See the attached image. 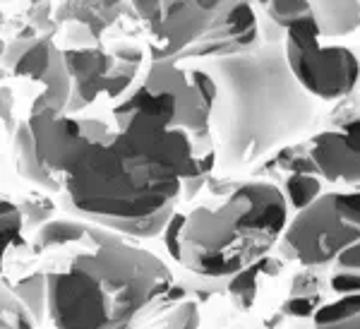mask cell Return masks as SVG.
<instances>
[{
	"instance_id": "14",
	"label": "cell",
	"mask_w": 360,
	"mask_h": 329,
	"mask_svg": "<svg viewBox=\"0 0 360 329\" xmlns=\"http://www.w3.org/2000/svg\"><path fill=\"white\" fill-rule=\"evenodd\" d=\"M15 149H17V164H20V173L29 181L39 183L41 188H49V190H60L51 181L49 176L44 173V169L39 166V157H37V144H34V135H32V128L29 123H22L20 128L15 132Z\"/></svg>"
},
{
	"instance_id": "15",
	"label": "cell",
	"mask_w": 360,
	"mask_h": 329,
	"mask_svg": "<svg viewBox=\"0 0 360 329\" xmlns=\"http://www.w3.org/2000/svg\"><path fill=\"white\" fill-rule=\"evenodd\" d=\"M283 186H286V190H283L286 202L293 207L295 212L307 209L312 202H317L319 198H322V183H319L317 176H300V173H291Z\"/></svg>"
},
{
	"instance_id": "4",
	"label": "cell",
	"mask_w": 360,
	"mask_h": 329,
	"mask_svg": "<svg viewBox=\"0 0 360 329\" xmlns=\"http://www.w3.org/2000/svg\"><path fill=\"white\" fill-rule=\"evenodd\" d=\"M288 224L286 195L271 183H245L219 209L200 207L180 236L183 267L221 279L264 259Z\"/></svg>"
},
{
	"instance_id": "16",
	"label": "cell",
	"mask_w": 360,
	"mask_h": 329,
	"mask_svg": "<svg viewBox=\"0 0 360 329\" xmlns=\"http://www.w3.org/2000/svg\"><path fill=\"white\" fill-rule=\"evenodd\" d=\"M358 315H360V293H351V296H341L332 303H324L312 320H315L317 329H322V327H332L339 325V322L353 320Z\"/></svg>"
},
{
	"instance_id": "27",
	"label": "cell",
	"mask_w": 360,
	"mask_h": 329,
	"mask_svg": "<svg viewBox=\"0 0 360 329\" xmlns=\"http://www.w3.org/2000/svg\"><path fill=\"white\" fill-rule=\"evenodd\" d=\"M298 296H322V284H319L317 276L312 274H300L293 279V288H291V298Z\"/></svg>"
},
{
	"instance_id": "9",
	"label": "cell",
	"mask_w": 360,
	"mask_h": 329,
	"mask_svg": "<svg viewBox=\"0 0 360 329\" xmlns=\"http://www.w3.org/2000/svg\"><path fill=\"white\" fill-rule=\"evenodd\" d=\"M13 70L22 77H32L44 84V91L34 101L32 115L51 111L63 115L72 99V77L65 65V53H63L51 39H34L29 41L27 51L20 60L15 63Z\"/></svg>"
},
{
	"instance_id": "2",
	"label": "cell",
	"mask_w": 360,
	"mask_h": 329,
	"mask_svg": "<svg viewBox=\"0 0 360 329\" xmlns=\"http://www.w3.org/2000/svg\"><path fill=\"white\" fill-rule=\"evenodd\" d=\"M68 245L60 267L46 272L56 329H135L168 305L173 274L159 257L89 221H51L37 250Z\"/></svg>"
},
{
	"instance_id": "21",
	"label": "cell",
	"mask_w": 360,
	"mask_h": 329,
	"mask_svg": "<svg viewBox=\"0 0 360 329\" xmlns=\"http://www.w3.org/2000/svg\"><path fill=\"white\" fill-rule=\"evenodd\" d=\"M22 228H25V217H22V212L17 209L13 202L5 200L3 202V240H5V245H17Z\"/></svg>"
},
{
	"instance_id": "26",
	"label": "cell",
	"mask_w": 360,
	"mask_h": 329,
	"mask_svg": "<svg viewBox=\"0 0 360 329\" xmlns=\"http://www.w3.org/2000/svg\"><path fill=\"white\" fill-rule=\"evenodd\" d=\"M329 288L339 296H351V293H360V272H344V269H336Z\"/></svg>"
},
{
	"instance_id": "18",
	"label": "cell",
	"mask_w": 360,
	"mask_h": 329,
	"mask_svg": "<svg viewBox=\"0 0 360 329\" xmlns=\"http://www.w3.org/2000/svg\"><path fill=\"white\" fill-rule=\"evenodd\" d=\"M15 296L29 308L37 320L44 317V305H49V293H46V276L44 274H32L29 279L22 281L15 288Z\"/></svg>"
},
{
	"instance_id": "17",
	"label": "cell",
	"mask_w": 360,
	"mask_h": 329,
	"mask_svg": "<svg viewBox=\"0 0 360 329\" xmlns=\"http://www.w3.org/2000/svg\"><path fill=\"white\" fill-rule=\"evenodd\" d=\"M262 272V259L255 262L252 267L243 269L240 274H236L229 284V293L233 296V301L238 308H250L255 303V296H257V276Z\"/></svg>"
},
{
	"instance_id": "19",
	"label": "cell",
	"mask_w": 360,
	"mask_h": 329,
	"mask_svg": "<svg viewBox=\"0 0 360 329\" xmlns=\"http://www.w3.org/2000/svg\"><path fill=\"white\" fill-rule=\"evenodd\" d=\"M312 15V3L305 0H281V3H269L266 5V17L269 22H274L278 29H291L295 22H300L303 17Z\"/></svg>"
},
{
	"instance_id": "1",
	"label": "cell",
	"mask_w": 360,
	"mask_h": 329,
	"mask_svg": "<svg viewBox=\"0 0 360 329\" xmlns=\"http://www.w3.org/2000/svg\"><path fill=\"white\" fill-rule=\"evenodd\" d=\"M197 159L188 132L156 115L132 113L106 140L86 149L63 188L70 209L89 224L154 238L176 214V202L193 200L207 183Z\"/></svg>"
},
{
	"instance_id": "13",
	"label": "cell",
	"mask_w": 360,
	"mask_h": 329,
	"mask_svg": "<svg viewBox=\"0 0 360 329\" xmlns=\"http://www.w3.org/2000/svg\"><path fill=\"white\" fill-rule=\"evenodd\" d=\"M60 10H65V13H58V22H63V20L79 22V25H84L98 39L101 29L108 27L115 17L120 15L123 5L120 3H70V5H63Z\"/></svg>"
},
{
	"instance_id": "20",
	"label": "cell",
	"mask_w": 360,
	"mask_h": 329,
	"mask_svg": "<svg viewBox=\"0 0 360 329\" xmlns=\"http://www.w3.org/2000/svg\"><path fill=\"white\" fill-rule=\"evenodd\" d=\"M332 198H334L336 212H339L353 228L360 231V190H351V193H332Z\"/></svg>"
},
{
	"instance_id": "3",
	"label": "cell",
	"mask_w": 360,
	"mask_h": 329,
	"mask_svg": "<svg viewBox=\"0 0 360 329\" xmlns=\"http://www.w3.org/2000/svg\"><path fill=\"white\" fill-rule=\"evenodd\" d=\"M209 75L219 89L212 108V140L224 173L248 169L315 123L317 101L295 79L286 41L264 44L252 53L214 58Z\"/></svg>"
},
{
	"instance_id": "25",
	"label": "cell",
	"mask_w": 360,
	"mask_h": 329,
	"mask_svg": "<svg viewBox=\"0 0 360 329\" xmlns=\"http://www.w3.org/2000/svg\"><path fill=\"white\" fill-rule=\"evenodd\" d=\"M324 305V296H298L283 305V313L293 317H315Z\"/></svg>"
},
{
	"instance_id": "10",
	"label": "cell",
	"mask_w": 360,
	"mask_h": 329,
	"mask_svg": "<svg viewBox=\"0 0 360 329\" xmlns=\"http://www.w3.org/2000/svg\"><path fill=\"white\" fill-rule=\"evenodd\" d=\"M264 46L262 29L248 3H221L214 27L180 58H231L252 53Z\"/></svg>"
},
{
	"instance_id": "6",
	"label": "cell",
	"mask_w": 360,
	"mask_h": 329,
	"mask_svg": "<svg viewBox=\"0 0 360 329\" xmlns=\"http://www.w3.org/2000/svg\"><path fill=\"white\" fill-rule=\"evenodd\" d=\"M360 243V231L336 212L332 195H322L307 209L298 212L283 233V247L305 267L336 262L346 247Z\"/></svg>"
},
{
	"instance_id": "22",
	"label": "cell",
	"mask_w": 360,
	"mask_h": 329,
	"mask_svg": "<svg viewBox=\"0 0 360 329\" xmlns=\"http://www.w3.org/2000/svg\"><path fill=\"white\" fill-rule=\"evenodd\" d=\"M185 221H188V217L180 214V212H176V214L171 217V221H168L166 231H164V243H166L168 255H171L180 264H183V247H180V236H183Z\"/></svg>"
},
{
	"instance_id": "8",
	"label": "cell",
	"mask_w": 360,
	"mask_h": 329,
	"mask_svg": "<svg viewBox=\"0 0 360 329\" xmlns=\"http://www.w3.org/2000/svg\"><path fill=\"white\" fill-rule=\"evenodd\" d=\"M149 22L154 63H176L214 27L221 3H135Z\"/></svg>"
},
{
	"instance_id": "29",
	"label": "cell",
	"mask_w": 360,
	"mask_h": 329,
	"mask_svg": "<svg viewBox=\"0 0 360 329\" xmlns=\"http://www.w3.org/2000/svg\"><path fill=\"white\" fill-rule=\"evenodd\" d=\"M322 329H360V315L353 317V320L339 322V325H332V327H322Z\"/></svg>"
},
{
	"instance_id": "11",
	"label": "cell",
	"mask_w": 360,
	"mask_h": 329,
	"mask_svg": "<svg viewBox=\"0 0 360 329\" xmlns=\"http://www.w3.org/2000/svg\"><path fill=\"white\" fill-rule=\"evenodd\" d=\"M310 154L319 176L329 183L360 190V108L351 118L341 120L339 130L319 132L312 140Z\"/></svg>"
},
{
	"instance_id": "28",
	"label": "cell",
	"mask_w": 360,
	"mask_h": 329,
	"mask_svg": "<svg viewBox=\"0 0 360 329\" xmlns=\"http://www.w3.org/2000/svg\"><path fill=\"white\" fill-rule=\"evenodd\" d=\"M336 269H344V272H360V243L346 247L339 257H336Z\"/></svg>"
},
{
	"instance_id": "12",
	"label": "cell",
	"mask_w": 360,
	"mask_h": 329,
	"mask_svg": "<svg viewBox=\"0 0 360 329\" xmlns=\"http://www.w3.org/2000/svg\"><path fill=\"white\" fill-rule=\"evenodd\" d=\"M319 37H346L360 27V3H312Z\"/></svg>"
},
{
	"instance_id": "24",
	"label": "cell",
	"mask_w": 360,
	"mask_h": 329,
	"mask_svg": "<svg viewBox=\"0 0 360 329\" xmlns=\"http://www.w3.org/2000/svg\"><path fill=\"white\" fill-rule=\"evenodd\" d=\"M200 327V310L195 301H185L180 308L168 317V322L161 329H197Z\"/></svg>"
},
{
	"instance_id": "23",
	"label": "cell",
	"mask_w": 360,
	"mask_h": 329,
	"mask_svg": "<svg viewBox=\"0 0 360 329\" xmlns=\"http://www.w3.org/2000/svg\"><path fill=\"white\" fill-rule=\"evenodd\" d=\"M3 317H5V329H32V313L15 298H8L5 293V303H3Z\"/></svg>"
},
{
	"instance_id": "7",
	"label": "cell",
	"mask_w": 360,
	"mask_h": 329,
	"mask_svg": "<svg viewBox=\"0 0 360 329\" xmlns=\"http://www.w3.org/2000/svg\"><path fill=\"white\" fill-rule=\"evenodd\" d=\"M27 123L32 128L34 144H37L39 166L58 188H63L70 169L82 159L86 149L106 140L113 132L101 120L65 118V115H56L51 111L29 115Z\"/></svg>"
},
{
	"instance_id": "5",
	"label": "cell",
	"mask_w": 360,
	"mask_h": 329,
	"mask_svg": "<svg viewBox=\"0 0 360 329\" xmlns=\"http://www.w3.org/2000/svg\"><path fill=\"white\" fill-rule=\"evenodd\" d=\"M288 65L303 89L315 99H344L360 79V60L344 46H319L315 15H307L286 32Z\"/></svg>"
}]
</instances>
